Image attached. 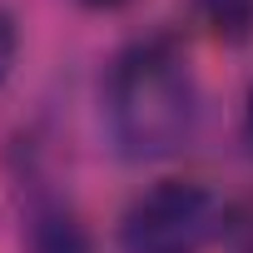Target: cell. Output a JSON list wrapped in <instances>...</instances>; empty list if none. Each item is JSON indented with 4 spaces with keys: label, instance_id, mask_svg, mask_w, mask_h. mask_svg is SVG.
Segmentation results:
<instances>
[{
    "label": "cell",
    "instance_id": "cell-3",
    "mask_svg": "<svg viewBox=\"0 0 253 253\" xmlns=\"http://www.w3.org/2000/svg\"><path fill=\"white\" fill-rule=\"evenodd\" d=\"M25 253H94L89 228L60 194H30L25 204Z\"/></svg>",
    "mask_w": 253,
    "mask_h": 253
},
{
    "label": "cell",
    "instance_id": "cell-6",
    "mask_svg": "<svg viewBox=\"0 0 253 253\" xmlns=\"http://www.w3.org/2000/svg\"><path fill=\"white\" fill-rule=\"evenodd\" d=\"M15 55H20V30H15V15L0 5V84L10 80L15 70Z\"/></svg>",
    "mask_w": 253,
    "mask_h": 253
},
{
    "label": "cell",
    "instance_id": "cell-1",
    "mask_svg": "<svg viewBox=\"0 0 253 253\" xmlns=\"http://www.w3.org/2000/svg\"><path fill=\"white\" fill-rule=\"evenodd\" d=\"M204 114L199 75L179 35L154 30L129 40L104 70V129L129 164L174 159L189 149Z\"/></svg>",
    "mask_w": 253,
    "mask_h": 253
},
{
    "label": "cell",
    "instance_id": "cell-5",
    "mask_svg": "<svg viewBox=\"0 0 253 253\" xmlns=\"http://www.w3.org/2000/svg\"><path fill=\"white\" fill-rule=\"evenodd\" d=\"M223 243H228V253H253V199H243V204H228Z\"/></svg>",
    "mask_w": 253,
    "mask_h": 253
},
{
    "label": "cell",
    "instance_id": "cell-4",
    "mask_svg": "<svg viewBox=\"0 0 253 253\" xmlns=\"http://www.w3.org/2000/svg\"><path fill=\"white\" fill-rule=\"evenodd\" d=\"M189 5L209 40H218L228 50L253 40V0H189Z\"/></svg>",
    "mask_w": 253,
    "mask_h": 253
},
{
    "label": "cell",
    "instance_id": "cell-7",
    "mask_svg": "<svg viewBox=\"0 0 253 253\" xmlns=\"http://www.w3.org/2000/svg\"><path fill=\"white\" fill-rule=\"evenodd\" d=\"M243 144L253 149V89H248V99H243Z\"/></svg>",
    "mask_w": 253,
    "mask_h": 253
},
{
    "label": "cell",
    "instance_id": "cell-8",
    "mask_svg": "<svg viewBox=\"0 0 253 253\" xmlns=\"http://www.w3.org/2000/svg\"><path fill=\"white\" fill-rule=\"evenodd\" d=\"M75 5H84V10H124L129 0H75Z\"/></svg>",
    "mask_w": 253,
    "mask_h": 253
},
{
    "label": "cell",
    "instance_id": "cell-2",
    "mask_svg": "<svg viewBox=\"0 0 253 253\" xmlns=\"http://www.w3.org/2000/svg\"><path fill=\"white\" fill-rule=\"evenodd\" d=\"M223 223L228 204L204 179H154L119 213V253H204Z\"/></svg>",
    "mask_w": 253,
    "mask_h": 253
}]
</instances>
